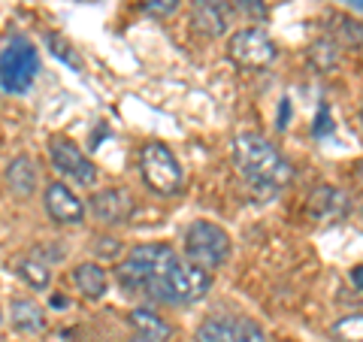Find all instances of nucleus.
Instances as JSON below:
<instances>
[{
	"instance_id": "nucleus-9",
	"label": "nucleus",
	"mask_w": 363,
	"mask_h": 342,
	"mask_svg": "<svg viewBox=\"0 0 363 342\" xmlns=\"http://www.w3.org/2000/svg\"><path fill=\"white\" fill-rule=\"evenodd\" d=\"M197 342H267V333L252 318L218 315L197 327Z\"/></svg>"
},
{
	"instance_id": "nucleus-6",
	"label": "nucleus",
	"mask_w": 363,
	"mask_h": 342,
	"mask_svg": "<svg viewBox=\"0 0 363 342\" xmlns=\"http://www.w3.org/2000/svg\"><path fill=\"white\" fill-rule=\"evenodd\" d=\"M37 70H40V58L33 43L25 37H16L0 52V91L25 94L33 85V79H37Z\"/></svg>"
},
{
	"instance_id": "nucleus-5",
	"label": "nucleus",
	"mask_w": 363,
	"mask_h": 342,
	"mask_svg": "<svg viewBox=\"0 0 363 342\" xmlns=\"http://www.w3.org/2000/svg\"><path fill=\"white\" fill-rule=\"evenodd\" d=\"M212 288V276L209 270H200L188 260L176 258L173 267L167 270V276L161 282V291H157V300L169 303V306H191L203 300Z\"/></svg>"
},
{
	"instance_id": "nucleus-15",
	"label": "nucleus",
	"mask_w": 363,
	"mask_h": 342,
	"mask_svg": "<svg viewBox=\"0 0 363 342\" xmlns=\"http://www.w3.org/2000/svg\"><path fill=\"white\" fill-rule=\"evenodd\" d=\"M130 327L136 330V336L140 339H149V342H167L169 336H173V327H169L167 321L157 312H152V309H133L130 312Z\"/></svg>"
},
{
	"instance_id": "nucleus-24",
	"label": "nucleus",
	"mask_w": 363,
	"mask_h": 342,
	"mask_svg": "<svg viewBox=\"0 0 363 342\" xmlns=\"http://www.w3.org/2000/svg\"><path fill=\"white\" fill-rule=\"evenodd\" d=\"M130 342H149V339H140V336H136V339H130Z\"/></svg>"
},
{
	"instance_id": "nucleus-12",
	"label": "nucleus",
	"mask_w": 363,
	"mask_h": 342,
	"mask_svg": "<svg viewBox=\"0 0 363 342\" xmlns=\"http://www.w3.org/2000/svg\"><path fill=\"white\" fill-rule=\"evenodd\" d=\"M233 6L227 0H191V25L203 37H224L230 31Z\"/></svg>"
},
{
	"instance_id": "nucleus-13",
	"label": "nucleus",
	"mask_w": 363,
	"mask_h": 342,
	"mask_svg": "<svg viewBox=\"0 0 363 342\" xmlns=\"http://www.w3.org/2000/svg\"><path fill=\"white\" fill-rule=\"evenodd\" d=\"M4 179H6L9 191H13L16 197H33L37 182H40V167L33 164V158L18 155V158H13V161L6 164Z\"/></svg>"
},
{
	"instance_id": "nucleus-3",
	"label": "nucleus",
	"mask_w": 363,
	"mask_h": 342,
	"mask_svg": "<svg viewBox=\"0 0 363 342\" xmlns=\"http://www.w3.org/2000/svg\"><path fill=\"white\" fill-rule=\"evenodd\" d=\"M230 233L212 221H194L188 224L185 239H182V252L185 260L200 270H218L230 258Z\"/></svg>"
},
{
	"instance_id": "nucleus-7",
	"label": "nucleus",
	"mask_w": 363,
	"mask_h": 342,
	"mask_svg": "<svg viewBox=\"0 0 363 342\" xmlns=\"http://www.w3.org/2000/svg\"><path fill=\"white\" fill-rule=\"evenodd\" d=\"M276 55H279L276 43L260 28H240L227 40V58L236 67H242V70H264V67L276 61Z\"/></svg>"
},
{
	"instance_id": "nucleus-20",
	"label": "nucleus",
	"mask_w": 363,
	"mask_h": 342,
	"mask_svg": "<svg viewBox=\"0 0 363 342\" xmlns=\"http://www.w3.org/2000/svg\"><path fill=\"white\" fill-rule=\"evenodd\" d=\"M45 43H49V49H52L55 58L64 61L67 67H70V70H82V67H85L82 58H79V52L70 45V40L61 37V33H49V37H45Z\"/></svg>"
},
{
	"instance_id": "nucleus-8",
	"label": "nucleus",
	"mask_w": 363,
	"mask_h": 342,
	"mask_svg": "<svg viewBox=\"0 0 363 342\" xmlns=\"http://www.w3.org/2000/svg\"><path fill=\"white\" fill-rule=\"evenodd\" d=\"M49 158H52V167L61 173V179H70V182H76V185H82V188H91L97 182L94 161L79 149L70 136L55 133L49 140Z\"/></svg>"
},
{
	"instance_id": "nucleus-17",
	"label": "nucleus",
	"mask_w": 363,
	"mask_h": 342,
	"mask_svg": "<svg viewBox=\"0 0 363 342\" xmlns=\"http://www.w3.org/2000/svg\"><path fill=\"white\" fill-rule=\"evenodd\" d=\"M73 285L85 294L88 300H100L106 294L109 279H106V270L100 264H79L73 270Z\"/></svg>"
},
{
	"instance_id": "nucleus-19",
	"label": "nucleus",
	"mask_w": 363,
	"mask_h": 342,
	"mask_svg": "<svg viewBox=\"0 0 363 342\" xmlns=\"http://www.w3.org/2000/svg\"><path fill=\"white\" fill-rule=\"evenodd\" d=\"M16 276L25 282L30 291H45L52 285V270L37 255H33V258H21L16 264Z\"/></svg>"
},
{
	"instance_id": "nucleus-1",
	"label": "nucleus",
	"mask_w": 363,
	"mask_h": 342,
	"mask_svg": "<svg viewBox=\"0 0 363 342\" xmlns=\"http://www.w3.org/2000/svg\"><path fill=\"white\" fill-rule=\"evenodd\" d=\"M233 161L240 173L257 188L276 191L294 182V164L260 133H240L233 140Z\"/></svg>"
},
{
	"instance_id": "nucleus-4",
	"label": "nucleus",
	"mask_w": 363,
	"mask_h": 342,
	"mask_svg": "<svg viewBox=\"0 0 363 342\" xmlns=\"http://www.w3.org/2000/svg\"><path fill=\"white\" fill-rule=\"evenodd\" d=\"M140 176L149 185V191L161 194V197H173L185 185V173H182V164L176 161V155L167 149L164 143H145L140 149Z\"/></svg>"
},
{
	"instance_id": "nucleus-21",
	"label": "nucleus",
	"mask_w": 363,
	"mask_h": 342,
	"mask_svg": "<svg viewBox=\"0 0 363 342\" xmlns=\"http://www.w3.org/2000/svg\"><path fill=\"white\" fill-rule=\"evenodd\" d=\"M330 336L336 342H360L363 339V321H360V312L354 315H345L330 327Z\"/></svg>"
},
{
	"instance_id": "nucleus-23",
	"label": "nucleus",
	"mask_w": 363,
	"mask_h": 342,
	"mask_svg": "<svg viewBox=\"0 0 363 342\" xmlns=\"http://www.w3.org/2000/svg\"><path fill=\"white\" fill-rule=\"evenodd\" d=\"M351 279H354V291L360 294V267H354V276H351Z\"/></svg>"
},
{
	"instance_id": "nucleus-25",
	"label": "nucleus",
	"mask_w": 363,
	"mask_h": 342,
	"mask_svg": "<svg viewBox=\"0 0 363 342\" xmlns=\"http://www.w3.org/2000/svg\"><path fill=\"white\" fill-rule=\"evenodd\" d=\"M354 9H360V0H354Z\"/></svg>"
},
{
	"instance_id": "nucleus-22",
	"label": "nucleus",
	"mask_w": 363,
	"mask_h": 342,
	"mask_svg": "<svg viewBox=\"0 0 363 342\" xmlns=\"http://www.w3.org/2000/svg\"><path fill=\"white\" fill-rule=\"evenodd\" d=\"M140 4L149 9L152 16H169V13H176L179 0H140Z\"/></svg>"
},
{
	"instance_id": "nucleus-2",
	"label": "nucleus",
	"mask_w": 363,
	"mask_h": 342,
	"mask_svg": "<svg viewBox=\"0 0 363 342\" xmlns=\"http://www.w3.org/2000/svg\"><path fill=\"white\" fill-rule=\"evenodd\" d=\"M179 255L164 243H145L136 246L133 252L116 267V279L128 294H143L149 300H157L161 282L167 276V270L173 267V260Z\"/></svg>"
},
{
	"instance_id": "nucleus-18",
	"label": "nucleus",
	"mask_w": 363,
	"mask_h": 342,
	"mask_svg": "<svg viewBox=\"0 0 363 342\" xmlns=\"http://www.w3.org/2000/svg\"><path fill=\"white\" fill-rule=\"evenodd\" d=\"M306 58H309V64L315 67L318 73H330V70H336V67L342 64V45H339L333 37H321V40H315L309 45Z\"/></svg>"
},
{
	"instance_id": "nucleus-14",
	"label": "nucleus",
	"mask_w": 363,
	"mask_h": 342,
	"mask_svg": "<svg viewBox=\"0 0 363 342\" xmlns=\"http://www.w3.org/2000/svg\"><path fill=\"white\" fill-rule=\"evenodd\" d=\"M345 209H348L345 194L333 185H318L309 197V215L318 221H333L339 215H345Z\"/></svg>"
},
{
	"instance_id": "nucleus-16",
	"label": "nucleus",
	"mask_w": 363,
	"mask_h": 342,
	"mask_svg": "<svg viewBox=\"0 0 363 342\" xmlns=\"http://www.w3.org/2000/svg\"><path fill=\"white\" fill-rule=\"evenodd\" d=\"M9 321L21 333H43L45 330V312L43 306H37L33 300H16L9 306Z\"/></svg>"
},
{
	"instance_id": "nucleus-11",
	"label": "nucleus",
	"mask_w": 363,
	"mask_h": 342,
	"mask_svg": "<svg viewBox=\"0 0 363 342\" xmlns=\"http://www.w3.org/2000/svg\"><path fill=\"white\" fill-rule=\"evenodd\" d=\"M88 209L100 224H124L133 215V197H130V191L121 185L100 188L91 194Z\"/></svg>"
},
{
	"instance_id": "nucleus-10",
	"label": "nucleus",
	"mask_w": 363,
	"mask_h": 342,
	"mask_svg": "<svg viewBox=\"0 0 363 342\" xmlns=\"http://www.w3.org/2000/svg\"><path fill=\"white\" fill-rule=\"evenodd\" d=\"M45 212L55 224H82L85 221V203L76 197V191L67 182H49L43 194Z\"/></svg>"
}]
</instances>
